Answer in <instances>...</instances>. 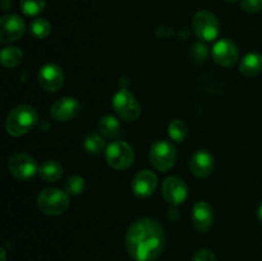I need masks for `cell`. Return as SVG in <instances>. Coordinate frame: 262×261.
<instances>
[{
  "label": "cell",
  "mask_w": 262,
  "mask_h": 261,
  "mask_svg": "<svg viewBox=\"0 0 262 261\" xmlns=\"http://www.w3.org/2000/svg\"><path fill=\"white\" fill-rule=\"evenodd\" d=\"M165 246V232L160 223L141 217L130 224L125 234V248L135 261H155Z\"/></svg>",
  "instance_id": "1"
},
{
  "label": "cell",
  "mask_w": 262,
  "mask_h": 261,
  "mask_svg": "<svg viewBox=\"0 0 262 261\" xmlns=\"http://www.w3.org/2000/svg\"><path fill=\"white\" fill-rule=\"evenodd\" d=\"M38 122V114L35 107L30 105H18L13 107L5 120V129L8 135L19 137L30 132Z\"/></svg>",
  "instance_id": "2"
},
{
  "label": "cell",
  "mask_w": 262,
  "mask_h": 261,
  "mask_svg": "<svg viewBox=\"0 0 262 261\" xmlns=\"http://www.w3.org/2000/svg\"><path fill=\"white\" fill-rule=\"evenodd\" d=\"M37 207L42 214L58 216L69 207V194L59 188H45L38 193Z\"/></svg>",
  "instance_id": "3"
},
{
  "label": "cell",
  "mask_w": 262,
  "mask_h": 261,
  "mask_svg": "<svg viewBox=\"0 0 262 261\" xmlns=\"http://www.w3.org/2000/svg\"><path fill=\"white\" fill-rule=\"evenodd\" d=\"M105 160L110 168L115 170L128 169L135 161V151L125 141H114L105 150Z\"/></svg>",
  "instance_id": "4"
},
{
  "label": "cell",
  "mask_w": 262,
  "mask_h": 261,
  "mask_svg": "<svg viewBox=\"0 0 262 261\" xmlns=\"http://www.w3.org/2000/svg\"><path fill=\"white\" fill-rule=\"evenodd\" d=\"M151 164L159 171H168L177 161V150L171 142L166 140H159L154 142L148 153Z\"/></svg>",
  "instance_id": "5"
},
{
  "label": "cell",
  "mask_w": 262,
  "mask_h": 261,
  "mask_svg": "<svg viewBox=\"0 0 262 261\" xmlns=\"http://www.w3.org/2000/svg\"><path fill=\"white\" fill-rule=\"evenodd\" d=\"M113 109L120 119L125 122H135L141 115V106L135 95L127 89H120L113 97Z\"/></svg>",
  "instance_id": "6"
},
{
  "label": "cell",
  "mask_w": 262,
  "mask_h": 261,
  "mask_svg": "<svg viewBox=\"0 0 262 261\" xmlns=\"http://www.w3.org/2000/svg\"><path fill=\"white\" fill-rule=\"evenodd\" d=\"M192 28L201 41H214L219 36L220 23L216 15L209 10H200L192 19Z\"/></svg>",
  "instance_id": "7"
},
{
  "label": "cell",
  "mask_w": 262,
  "mask_h": 261,
  "mask_svg": "<svg viewBox=\"0 0 262 261\" xmlns=\"http://www.w3.org/2000/svg\"><path fill=\"white\" fill-rule=\"evenodd\" d=\"M38 168L35 159L25 153H17L12 155L8 161V169L14 178L19 181H28L38 173Z\"/></svg>",
  "instance_id": "8"
},
{
  "label": "cell",
  "mask_w": 262,
  "mask_h": 261,
  "mask_svg": "<svg viewBox=\"0 0 262 261\" xmlns=\"http://www.w3.org/2000/svg\"><path fill=\"white\" fill-rule=\"evenodd\" d=\"M161 193L168 204L178 206L183 204L188 197V187L184 183V181H182L178 177H168L163 182Z\"/></svg>",
  "instance_id": "9"
},
{
  "label": "cell",
  "mask_w": 262,
  "mask_h": 261,
  "mask_svg": "<svg viewBox=\"0 0 262 261\" xmlns=\"http://www.w3.org/2000/svg\"><path fill=\"white\" fill-rule=\"evenodd\" d=\"M211 56L215 63L222 67H233L238 61V48L229 38H220L211 49Z\"/></svg>",
  "instance_id": "10"
},
{
  "label": "cell",
  "mask_w": 262,
  "mask_h": 261,
  "mask_svg": "<svg viewBox=\"0 0 262 261\" xmlns=\"http://www.w3.org/2000/svg\"><path fill=\"white\" fill-rule=\"evenodd\" d=\"M25 20L19 15H3L0 19V42L7 44L19 40L25 35Z\"/></svg>",
  "instance_id": "11"
},
{
  "label": "cell",
  "mask_w": 262,
  "mask_h": 261,
  "mask_svg": "<svg viewBox=\"0 0 262 261\" xmlns=\"http://www.w3.org/2000/svg\"><path fill=\"white\" fill-rule=\"evenodd\" d=\"M37 79L40 86L48 92H55L63 86L64 72L59 66L53 63L45 64L40 68L37 73Z\"/></svg>",
  "instance_id": "12"
},
{
  "label": "cell",
  "mask_w": 262,
  "mask_h": 261,
  "mask_svg": "<svg viewBox=\"0 0 262 261\" xmlns=\"http://www.w3.org/2000/svg\"><path fill=\"white\" fill-rule=\"evenodd\" d=\"M81 112V104L74 97H63L50 106V114L58 122H68Z\"/></svg>",
  "instance_id": "13"
},
{
  "label": "cell",
  "mask_w": 262,
  "mask_h": 261,
  "mask_svg": "<svg viewBox=\"0 0 262 261\" xmlns=\"http://www.w3.org/2000/svg\"><path fill=\"white\" fill-rule=\"evenodd\" d=\"M158 187V177L154 171L147 170H140L132 181V189L133 193L141 199H146L154 194Z\"/></svg>",
  "instance_id": "14"
},
{
  "label": "cell",
  "mask_w": 262,
  "mask_h": 261,
  "mask_svg": "<svg viewBox=\"0 0 262 261\" xmlns=\"http://www.w3.org/2000/svg\"><path fill=\"white\" fill-rule=\"evenodd\" d=\"M192 223L200 233H206L214 224V210L206 201H197L192 207Z\"/></svg>",
  "instance_id": "15"
},
{
  "label": "cell",
  "mask_w": 262,
  "mask_h": 261,
  "mask_svg": "<svg viewBox=\"0 0 262 261\" xmlns=\"http://www.w3.org/2000/svg\"><path fill=\"white\" fill-rule=\"evenodd\" d=\"M215 166L214 156L207 150H197L191 156L189 168L192 174L197 178H206L212 173Z\"/></svg>",
  "instance_id": "16"
},
{
  "label": "cell",
  "mask_w": 262,
  "mask_h": 261,
  "mask_svg": "<svg viewBox=\"0 0 262 261\" xmlns=\"http://www.w3.org/2000/svg\"><path fill=\"white\" fill-rule=\"evenodd\" d=\"M239 71L243 76L253 77L262 72V55L260 53H250L242 58Z\"/></svg>",
  "instance_id": "17"
},
{
  "label": "cell",
  "mask_w": 262,
  "mask_h": 261,
  "mask_svg": "<svg viewBox=\"0 0 262 261\" xmlns=\"http://www.w3.org/2000/svg\"><path fill=\"white\" fill-rule=\"evenodd\" d=\"M38 174L46 182H56L63 176V166L56 160H45L38 168Z\"/></svg>",
  "instance_id": "18"
},
{
  "label": "cell",
  "mask_w": 262,
  "mask_h": 261,
  "mask_svg": "<svg viewBox=\"0 0 262 261\" xmlns=\"http://www.w3.org/2000/svg\"><path fill=\"white\" fill-rule=\"evenodd\" d=\"M97 129L101 133L104 137H117L120 133V123L119 120L117 119L113 115H104V117L100 118L99 124H97Z\"/></svg>",
  "instance_id": "19"
},
{
  "label": "cell",
  "mask_w": 262,
  "mask_h": 261,
  "mask_svg": "<svg viewBox=\"0 0 262 261\" xmlns=\"http://www.w3.org/2000/svg\"><path fill=\"white\" fill-rule=\"evenodd\" d=\"M23 53L17 46H5L0 53V60L5 68H14L22 61Z\"/></svg>",
  "instance_id": "20"
},
{
  "label": "cell",
  "mask_w": 262,
  "mask_h": 261,
  "mask_svg": "<svg viewBox=\"0 0 262 261\" xmlns=\"http://www.w3.org/2000/svg\"><path fill=\"white\" fill-rule=\"evenodd\" d=\"M83 147L91 155H100L102 151H105V141L102 138L101 133L91 132L87 135L83 141Z\"/></svg>",
  "instance_id": "21"
},
{
  "label": "cell",
  "mask_w": 262,
  "mask_h": 261,
  "mask_svg": "<svg viewBox=\"0 0 262 261\" xmlns=\"http://www.w3.org/2000/svg\"><path fill=\"white\" fill-rule=\"evenodd\" d=\"M168 133L169 137L171 138V141L177 143H182L186 140L187 135H188V127H187L186 123L181 119H174L171 120L170 124L168 127Z\"/></svg>",
  "instance_id": "22"
},
{
  "label": "cell",
  "mask_w": 262,
  "mask_h": 261,
  "mask_svg": "<svg viewBox=\"0 0 262 261\" xmlns=\"http://www.w3.org/2000/svg\"><path fill=\"white\" fill-rule=\"evenodd\" d=\"M51 25L45 18H36L30 23V33L36 38H45L50 35Z\"/></svg>",
  "instance_id": "23"
},
{
  "label": "cell",
  "mask_w": 262,
  "mask_h": 261,
  "mask_svg": "<svg viewBox=\"0 0 262 261\" xmlns=\"http://www.w3.org/2000/svg\"><path fill=\"white\" fill-rule=\"evenodd\" d=\"M46 0H19V8L27 17H36L45 9Z\"/></svg>",
  "instance_id": "24"
},
{
  "label": "cell",
  "mask_w": 262,
  "mask_h": 261,
  "mask_svg": "<svg viewBox=\"0 0 262 261\" xmlns=\"http://www.w3.org/2000/svg\"><path fill=\"white\" fill-rule=\"evenodd\" d=\"M64 191L72 196H78L84 191V179L79 176H71L64 184Z\"/></svg>",
  "instance_id": "25"
},
{
  "label": "cell",
  "mask_w": 262,
  "mask_h": 261,
  "mask_svg": "<svg viewBox=\"0 0 262 261\" xmlns=\"http://www.w3.org/2000/svg\"><path fill=\"white\" fill-rule=\"evenodd\" d=\"M241 8L245 12L255 14V13H260L262 10V0H242L241 2Z\"/></svg>",
  "instance_id": "26"
},
{
  "label": "cell",
  "mask_w": 262,
  "mask_h": 261,
  "mask_svg": "<svg viewBox=\"0 0 262 261\" xmlns=\"http://www.w3.org/2000/svg\"><path fill=\"white\" fill-rule=\"evenodd\" d=\"M192 261H217V258L211 251L206 250V248H202V250H199L194 253Z\"/></svg>",
  "instance_id": "27"
},
{
  "label": "cell",
  "mask_w": 262,
  "mask_h": 261,
  "mask_svg": "<svg viewBox=\"0 0 262 261\" xmlns=\"http://www.w3.org/2000/svg\"><path fill=\"white\" fill-rule=\"evenodd\" d=\"M192 56L194 58V60L202 61L204 59H206L207 56V48L202 44H194L192 46Z\"/></svg>",
  "instance_id": "28"
},
{
  "label": "cell",
  "mask_w": 262,
  "mask_h": 261,
  "mask_svg": "<svg viewBox=\"0 0 262 261\" xmlns=\"http://www.w3.org/2000/svg\"><path fill=\"white\" fill-rule=\"evenodd\" d=\"M10 7V0H2V9L8 10V8Z\"/></svg>",
  "instance_id": "29"
},
{
  "label": "cell",
  "mask_w": 262,
  "mask_h": 261,
  "mask_svg": "<svg viewBox=\"0 0 262 261\" xmlns=\"http://www.w3.org/2000/svg\"><path fill=\"white\" fill-rule=\"evenodd\" d=\"M257 215H258V219H260V222L262 223V202L260 204V206H258V210H257Z\"/></svg>",
  "instance_id": "30"
},
{
  "label": "cell",
  "mask_w": 262,
  "mask_h": 261,
  "mask_svg": "<svg viewBox=\"0 0 262 261\" xmlns=\"http://www.w3.org/2000/svg\"><path fill=\"white\" fill-rule=\"evenodd\" d=\"M2 261H7V257H5V250L2 248Z\"/></svg>",
  "instance_id": "31"
},
{
  "label": "cell",
  "mask_w": 262,
  "mask_h": 261,
  "mask_svg": "<svg viewBox=\"0 0 262 261\" xmlns=\"http://www.w3.org/2000/svg\"><path fill=\"white\" fill-rule=\"evenodd\" d=\"M227 2H230V3H233V2H237V0H227Z\"/></svg>",
  "instance_id": "32"
}]
</instances>
